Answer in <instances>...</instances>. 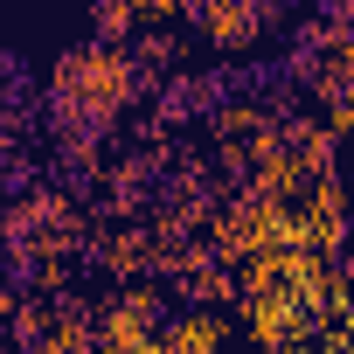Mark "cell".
Returning <instances> with one entry per match:
<instances>
[{
  "label": "cell",
  "instance_id": "1",
  "mask_svg": "<svg viewBox=\"0 0 354 354\" xmlns=\"http://www.w3.org/2000/svg\"><path fill=\"white\" fill-rule=\"evenodd\" d=\"M70 63H77V56H70ZM77 70H84L91 84H97V77H104V84H125V70H118L111 56H97V49H91V56H84ZM63 84H77V77L63 70ZM63 104H77V111H84V132H91V125H97V118H104V111H111L118 97H111V91H63Z\"/></svg>",
  "mask_w": 354,
  "mask_h": 354
}]
</instances>
